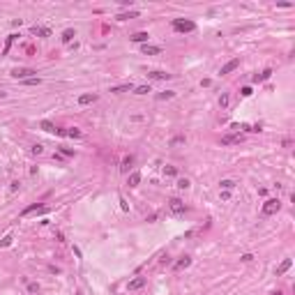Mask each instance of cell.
Instances as JSON below:
<instances>
[{
    "label": "cell",
    "mask_w": 295,
    "mask_h": 295,
    "mask_svg": "<svg viewBox=\"0 0 295 295\" xmlns=\"http://www.w3.org/2000/svg\"><path fill=\"white\" fill-rule=\"evenodd\" d=\"M145 53V56H157V53H162V49L159 46H152V44H143V49H141Z\"/></svg>",
    "instance_id": "12"
},
{
    "label": "cell",
    "mask_w": 295,
    "mask_h": 295,
    "mask_svg": "<svg viewBox=\"0 0 295 295\" xmlns=\"http://www.w3.org/2000/svg\"><path fill=\"white\" fill-rule=\"evenodd\" d=\"M191 265V258L189 256H185V258H180L178 263H175V270H182V268H189Z\"/></svg>",
    "instance_id": "18"
},
{
    "label": "cell",
    "mask_w": 295,
    "mask_h": 295,
    "mask_svg": "<svg viewBox=\"0 0 295 295\" xmlns=\"http://www.w3.org/2000/svg\"><path fill=\"white\" fill-rule=\"evenodd\" d=\"M62 155H67V157H72V155H74V150H69V148H62Z\"/></svg>",
    "instance_id": "38"
},
{
    "label": "cell",
    "mask_w": 295,
    "mask_h": 295,
    "mask_svg": "<svg viewBox=\"0 0 295 295\" xmlns=\"http://www.w3.org/2000/svg\"><path fill=\"white\" fill-rule=\"evenodd\" d=\"M23 83H26V85H39V83H42V79H39V76H32V79H26Z\"/></svg>",
    "instance_id": "25"
},
{
    "label": "cell",
    "mask_w": 295,
    "mask_h": 295,
    "mask_svg": "<svg viewBox=\"0 0 295 295\" xmlns=\"http://www.w3.org/2000/svg\"><path fill=\"white\" fill-rule=\"evenodd\" d=\"M134 16H136V12H129V14H118L115 19H118V21H127V19H134Z\"/></svg>",
    "instance_id": "26"
},
{
    "label": "cell",
    "mask_w": 295,
    "mask_h": 295,
    "mask_svg": "<svg viewBox=\"0 0 295 295\" xmlns=\"http://www.w3.org/2000/svg\"><path fill=\"white\" fill-rule=\"evenodd\" d=\"M134 92H136V95H148V92H152V88H150V83L148 85H138V88H134Z\"/></svg>",
    "instance_id": "21"
},
{
    "label": "cell",
    "mask_w": 295,
    "mask_h": 295,
    "mask_svg": "<svg viewBox=\"0 0 295 295\" xmlns=\"http://www.w3.org/2000/svg\"><path fill=\"white\" fill-rule=\"evenodd\" d=\"M129 90H134L132 83H122V85H113L111 88V92H115V95H122V92H129Z\"/></svg>",
    "instance_id": "11"
},
{
    "label": "cell",
    "mask_w": 295,
    "mask_h": 295,
    "mask_svg": "<svg viewBox=\"0 0 295 295\" xmlns=\"http://www.w3.org/2000/svg\"><path fill=\"white\" fill-rule=\"evenodd\" d=\"M138 182H141V173H132L129 180H127V185L129 187H138Z\"/></svg>",
    "instance_id": "19"
},
{
    "label": "cell",
    "mask_w": 295,
    "mask_h": 295,
    "mask_svg": "<svg viewBox=\"0 0 295 295\" xmlns=\"http://www.w3.org/2000/svg\"><path fill=\"white\" fill-rule=\"evenodd\" d=\"M242 261L249 263V261H254V256H251V254H242Z\"/></svg>",
    "instance_id": "37"
},
{
    "label": "cell",
    "mask_w": 295,
    "mask_h": 295,
    "mask_svg": "<svg viewBox=\"0 0 295 295\" xmlns=\"http://www.w3.org/2000/svg\"><path fill=\"white\" fill-rule=\"evenodd\" d=\"M32 74H37L35 69H30V67H16V69H12V76H14L16 81H26V79H32Z\"/></svg>",
    "instance_id": "3"
},
{
    "label": "cell",
    "mask_w": 295,
    "mask_h": 295,
    "mask_svg": "<svg viewBox=\"0 0 295 295\" xmlns=\"http://www.w3.org/2000/svg\"><path fill=\"white\" fill-rule=\"evenodd\" d=\"M240 141H242V136H221V145H233Z\"/></svg>",
    "instance_id": "14"
},
{
    "label": "cell",
    "mask_w": 295,
    "mask_h": 295,
    "mask_svg": "<svg viewBox=\"0 0 295 295\" xmlns=\"http://www.w3.org/2000/svg\"><path fill=\"white\" fill-rule=\"evenodd\" d=\"M164 173L171 175V178H175V175H178V168H175V166H166V168H164Z\"/></svg>",
    "instance_id": "27"
},
{
    "label": "cell",
    "mask_w": 295,
    "mask_h": 295,
    "mask_svg": "<svg viewBox=\"0 0 295 295\" xmlns=\"http://www.w3.org/2000/svg\"><path fill=\"white\" fill-rule=\"evenodd\" d=\"M46 210H49L46 205H30V208H26V210H23V217H26V215H32V212H39V215H44Z\"/></svg>",
    "instance_id": "10"
},
{
    "label": "cell",
    "mask_w": 295,
    "mask_h": 295,
    "mask_svg": "<svg viewBox=\"0 0 295 295\" xmlns=\"http://www.w3.org/2000/svg\"><path fill=\"white\" fill-rule=\"evenodd\" d=\"M32 152H35V155H42V152H44V145H32Z\"/></svg>",
    "instance_id": "36"
},
{
    "label": "cell",
    "mask_w": 295,
    "mask_h": 295,
    "mask_svg": "<svg viewBox=\"0 0 295 295\" xmlns=\"http://www.w3.org/2000/svg\"><path fill=\"white\" fill-rule=\"evenodd\" d=\"M185 210L187 208H185V203H182L180 198H171V212H173V215H182Z\"/></svg>",
    "instance_id": "6"
},
{
    "label": "cell",
    "mask_w": 295,
    "mask_h": 295,
    "mask_svg": "<svg viewBox=\"0 0 295 295\" xmlns=\"http://www.w3.org/2000/svg\"><path fill=\"white\" fill-rule=\"evenodd\" d=\"M291 265H293V261H291V258H286V261H284V263H281V265H279V268H277V277H279V274H284V272H286V270H288V268H291Z\"/></svg>",
    "instance_id": "17"
},
{
    "label": "cell",
    "mask_w": 295,
    "mask_h": 295,
    "mask_svg": "<svg viewBox=\"0 0 295 295\" xmlns=\"http://www.w3.org/2000/svg\"><path fill=\"white\" fill-rule=\"evenodd\" d=\"M219 106H221V109H226V106H228V95H226V92L219 97Z\"/></svg>",
    "instance_id": "32"
},
{
    "label": "cell",
    "mask_w": 295,
    "mask_h": 295,
    "mask_svg": "<svg viewBox=\"0 0 295 295\" xmlns=\"http://www.w3.org/2000/svg\"><path fill=\"white\" fill-rule=\"evenodd\" d=\"M39 127H42L44 132H49V134H56V129H58V127H53L49 120H42V125H39Z\"/></svg>",
    "instance_id": "20"
},
{
    "label": "cell",
    "mask_w": 295,
    "mask_h": 295,
    "mask_svg": "<svg viewBox=\"0 0 295 295\" xmlns=\"http://www.w3.org/2000/svg\"><path fill=\"white\" fill-rule=\"evenodd\" d=\"M39 291V284H32V281H30V284H28V293H37Z\"/></svg>",
    "instance_id": "35"
},
{
    "label": "cell",
    "mask_w": 295,
    "mask_h": 295,
    "mask_svg": "<svg viewBox=\"0 0 295 295\" xmlns=\"http://www.w3.org/2000/svg\"><path fill=\"white\" fill-rule=\"evenodd\" d=\"M14 39H16V35H9V37H7V44H5V51L2 53H9V46L14 44Z\"/></svg>",
    "instance_id": "28"
},
{
    "label": "cell",
    "mask_w": 295,
    "mask_h": 295,
    "mask_svg": "<svg viewBox=\"0 0 295 295\" xmlns=\"http://www.w3.org/2000/svg\"><path fill=\"white\" fill-rule=\"evenodd\" d=\"M129 39H132V42H138V44H148L150 35H148V32H134V35H132Z\"/></svg>",
    "instance_id": "9"
},
{
    "label": "cell",
    "mask_w": 295,
    "mask_h": 295,
    "mask_svg": "<svg viewBox=\"0 0 295 295\" xmlns=\"http://www.w3.org/2000/svg\"><path fill=\"white\" fill-rule=\"evenodd\" d=\"M180 143H185V136H175V138H171V148H175V145H180Z\"/></svg>",
    "instance_id": "30"
},
{
    "label": "cell",
    "mask_w": 295,
    "mask_h": 295,
    "mask_svg": "<svg viewBox=\"0 0 295 295\" xmlns=\"http://www.w3.org/2000/svg\"><path fill=\"white\" fill-rule=\"evenodd\" d=\"M173 74H168V72H159V69H155V72H148V79L150 81H168Z\"/></svg>",
    "instance_id": "4"
},
{
    "label": "cell",
    "mask_w": 295,
    "mask_h": 295,
    "mask_svg": "<svg viewBox=\"0 0 295 295\" xmlns=\"http://www.w3.org/2000/svg\"><path fill=\"white\" fill-rule=\"evenodd\" d=\"M171 26H173L175 32H194V30H196V23L189 21V19H175Z\"/></svg>",
    "instance_id": "1"
},
{
    "label": "cell",
    "mask_w": 295,
    "mask_h": 295,
    "mask_svg": "<svg viewBox=\"0 0 295 295\" xmlns=\"http://www.w3.org/2000/svg\"><path fill=\"white\" fill-rule=\"evenodd\" d=\"M132 164H134V157L127 155L125 159H122V166H120V168H122V171H129V166H132Z\"/></svg>",
    "instance_id": "23"
},
{
    "label": "cell",
    "mask_w": 295,
    "mask_h": 295,
    "mask_svg": "<svg viewBox=\"0 0 295 295\" xmlns=\"http://www.w3.org/2000/svg\"><path fill=\"white\" fill-rule=\"evenodd\" d=\"M240 95H242V97H251V95H254V90H251L249 85H247V88H242V90H240Z\"/></svg>",
    "instance_id": "33"
},
{
    "label": "cell",
    "mask_w": 295,
    "mask_h": 295,
    "mask_svg": "<svg viewBox=\"0 0 295 295\" xmlns=\"http://www.w3.org/2000/svg\"><path fill=\"white\" fill-rule=\"evenodd\" d=\"M67 136H72V138H81V136H83V134H81V129L72 127V129H67Z\"/></svg>",
    "instance_id": "24"
},
{
    "label": "cell",
    "mask_w": 295,
    "mask_h": 295,
    "mask_svg": "<svg viewBox=\"0 0 295 295\" xmlns=\"http://www.w3.org/2000/svg\"><path fill=\"white\" fill-rule=\"evenodd\" d=\"M238 67H240V60H238V58H233V60H228V62L221 67V72H219V74H221V76H224V74H231V72H235Z\"/></svg>",
    "instance_id": "5"
},
{
    "label": "cell",
    "mask_w": 295,
    "mask_h": 295,
    "mask_svg": "<svg viewBox=\"0 0 295 295\" xmlns=\"http://www.w3.org/2000/svg\"><path fill=\"white\" fill-rule=\"evenodd\" d=\"M74 37H76V32L72 30V28H67V30L62 32V42H65V44H69V42L74 39Z\"/></svg>",
    "instance_id": "16"
},
{
    "label": "cell",
    "mask_w": 295,
    "mask_h": 295,
    "mask_svg": "<svg viewBox=\"0 0 295 295\" xmlns=\"http://www.w3.org/2000/svg\"><path fill=\"white\" fill-rule=\"evenodd\" d=\"M145 286V277H136V279H132L127 284V291H138V288Z\"/></svg>",
    "instance_id": "7"
},
{
    "label": "cell",
    "mask_w": 295,
    "mask_h": 295,
    "mask_svg": "<svg viewBox=\"0 0 295 295\" xmlns=\"http://www.w3.org/2000/svg\"><path fill=\"white\" fill-rule=\"evenodd\" d=\"M178 187H180V189H189V180H187V178H180V180H178Z\"/></svg>",
    "instance_id": "29"
},
{
    "label": "cell",
    "mask_w": 295,
    "mask_h": 295,
    "mask_svg": "<svg viewBox=\"0 0 295 295\" xmlns=\"http://www.w3.org/2000/svg\"><path fill=\"white\" fill-rule=\"evenodd\" d=\"M12 244V235H5L2 240H0V247H9Z\"/></svg>",
    "instance_id": "34"
},
{
    "label": "cell",
    "mask_w": 295,
    "mask_h": 295,
    "mask_svg": "<svg viewBox=\"0 0 295 295\" xmlns=\"http://www.w3.org/2000/svg\"><path fill=\"white\" fill-rule=\"evenodd\" d=\"M95 102H97V95H95V92H85V95H81V97H79V104H81V106L95 104Z\"/></svg>",
    "instance_id": "8"
},
{
    "label": "cell",
    "mask_w": 295,
    "mask_h": 295,
    "mask_svg": "<svg viewBox=\"0 0 295 295\" xmlns=\"http://www.w3.org/2000/svg\"><path fill=\"white\" fill-rule=\"evenodd\" d=\"M219 185H221V189H224V191H231V189H235V182H233V180H221Z\"/></svg>",
    "instance_id": "22"
},
{
    "label": "cell",
    "mask_w": 295,
    "mask_h": 295,
    "mask_svg": "<svg viewBox=\"0 0 295 295\" xmlns=\"http://www.w3.org/2000/svg\"><path fill=\"white\" fill-rule=\"evenodd\" d=\"M279 208H281V203H279V198H268L263 203V215L265 217H270V215H277V212H279Z\"/></svg>",
    "instance_id": "2"
},
{
    "label": "cell",
    "mask_w": 295,
    "mask_h": 295,
    "mask_svg": "<svg viewBox=\"0 0 295 295\" xmlns=\"http://www.w3.org/2000/svg\"><path fill=\"white\" fill-rule=\"evenodd\" d=\"M270 76H272V69H265V72H261V74H256V76H254V83H261V81H268Z\"/></svg>",
    "instance_id": "13"
},
{
    "label": "cell",
    "mask_w": 295,
    "mask_h": 295,
    "mask_svg": "<svg viewBox=\"0 0 295 295\" xmlns=\"http://www.w3.org/2000/svg\"><path fill=\"white\" fill-rule=\"evenodd\" d=\"M173 95H175L173 90H166V92H159L157 97H159V99H171V97H173Z\"/></svg>",
    "instance_id": "31"
},
{
    "label": "cell",
    "mask_w": 295,
    "mask_h": 295,
    "mask_svg": "<svg viewBox=\"0 0 295 295\" xmlns=\"http://www.w3.org/2000/svg\"><path fill=\"white\" fill-rule=\"evenodd\" d=\"M30 30H32V35H39V37H49V35H51L49 28H37V26H32Z\"/></svg>",
    "instance_id": "15"
}]
</instances>
